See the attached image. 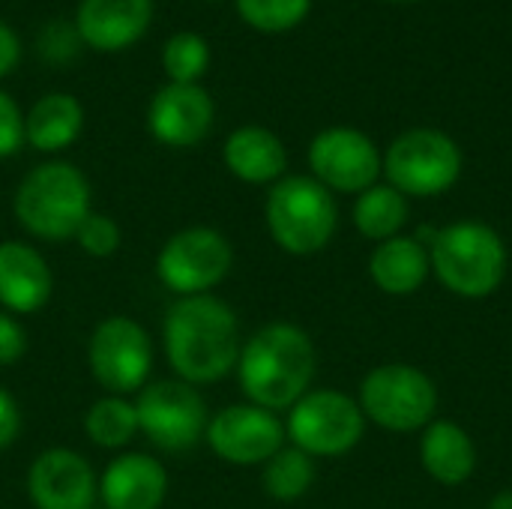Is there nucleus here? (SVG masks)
<instances>
[{"mask_svg":"<svg viewBox=\"0 0 512 509\" xmlns=\"http://www.w3.org/2000/svg\"><path fill=\"white\" fill-rule=\"evenodd\" d=\"M162 348L180 381L192 387L216 384L240 360L237 312L213 294L177 297L162 321Z\"/></svg>","mask_w":512,"mask_h":509,"instance_id":"f257e3e1","label":"nucleus"},{"mask_svg":"<svg viewBox=\"0 0 512 509\" xmlns=\"http://www.w3.org/2000/svg\"><path fill=\"white\" fill-rule=\"evenodd\" d=\"M318 369L312 336L288 321H273L255 330L237 360V381L243 396L267 411H288L297 405Z\"/></svg>","mask_w":512,"mask_h":509,"instance_id":"f03ea898","label":"nucleus"},{"mask_svg":"<svg viewBox=\"0 0 512 509\" xmlns=\"http://www.w3.org/2000/svg\"><path fill=\"white\" fill-rule=\"evenodd\" d=\"M12 213L30 237L66 243L93 213L90 183L72 162H42L21 177L12 195Z\"/></svg>","mask_w":512,"mask_h":509,"instance_id":"7ed1b4c3","label":"nucleus"},{"mask_svg":"<svg viewBox=\"0 0 512 509\" xmlns=\"http://www.w3.org/2000/svg\"><path fill=\"white\" fill-rule=\"evenodd\" d=\"M432 273L438 282L462 300L492 297L507 276V243L504 237L477 219H462L447 228H438L435 243L429 246Z\"/></svg>","mask_w":512,"mask_h":509,"instance_id":"20e7f679","label":"nucleus"},{"mask_svg":"<svg viewBox=\"0 0 512 509\" xmlns=\"http://www.w3.org/2000/svg\"><path fill=\"white\" fill-rule=\"evenodd\" d=\"M264 222L273 243L288 255H315L330 246L339 228V207L312 174H285L267 192Z\"/></svg>","mask_w":512,"mask_h":509,"instance_id":"39448f33","label":"nucleus"},{"mask_svg":"<svg viewBox=\"0 0 512 509\" xmlns=\"http://www.w3.org/2000/svg\"><path fill=\"white\" fill-rule=\"evenodd\" d=\"M462 168V147L432 126L396 135L384 153V177L405 198H435L450 192L459 183Z\"/></svg>","mask_w":512,"mask_h":509,"instance_id":"423d86ee","label":"nucleus"},{"mask_svg":"<svg viewBox=\"0 0 512 509\" xmlns=\"http://www.w3.org/2000/svg\"><path fill=\"white\" fill-rule=\"evenodd\" d=\"M360 411L375 426L408 435L423 432L438 414L435 381L411 363L375 366L360 384Z\"/></svg>","mask_w":512,"mask_h":509,"instance_id":"0eeeda50","label":"nucleus"},{"mask_svg":"<svg viewBox=\"0 0 512 509\" xmlns=\"http://www.w3.org/2000/svg\"><path fill=\"white\" fill-rule=\"evenodd\" d=\"M285 435L312 459H339L363 441L366 417L360 402L342 390H309L288 408Z\"/></svg>","mask_w":512,"mask_h":509,"instance_id":"6e6552de","label":"nucleus"},{"mask_svg":"<svg viewBox=\"0 0 512 509\" xmlns=\"http://www.w3.org/2000/svg\"><path fill=\"white\" fill-rule=\"evenodd\" d=\"M138 432L162 453H189L207 435V402L198 387L186 381H153L138 390L135 399Z\"/></svg>","mask_w":512,"mask_h":509,"instance_id":"1a4fd4ad","label":"nucleus"},{"mask_svg":"<svg viewBox=\"0 0 512 509\" xmlns=\"http://www.w3.org/2000/svg\"><path fill=\"white\" fill-rule=\"evenodd\" d=\"M234 267L231 240L210 228L192 225L171 234L156 252V279L177 297L210 294Z\"/></svg>","mask_w":512,"mask_h":509,"instance_id":"9d476101","label":"nucleus"},{"mask_svg":"<svg viewBox=\"0 0 512 509\" xmlns=\"http://www.w3.org/2000/svg\"><path fill=\"white\" fill-rule=\"evenodd\" d=\"M87 369L108 396L138 393L153 372L150 333L129 315L102 318L87 342Z\"/></svg>","mask_w":512,"mask_h":509,"instance_id":"9b49d317","label":"nucleus"},{"mask_svg":"<svg viewBox=\"0 0 512 509\" xmlns=\"http://www.w3.org/2000/svg\"><path fill=\"white\" fill-rule=\"evenodd\" d=\"M309 168L330 192L360 195L384 174V156L366 132L354 126H330L312 138Z\"/></svg>","mask_w":512,"mask_h":509,"instance_id":"f8f14e48","label":"nucleus"},{"mask_svg":"<svg viewBox=\"0 0 512 509\" xmlns=\"http://www.w3.org/2000/svg\"><path fill=\"white\" fill-rule=\"evenodd\" d=\"M204 441L225 465L252 468L270 462L285 447L288 435L279 414L243 402L216 411V417H210L207 423Z\"/></svg>","mask_w":512,"mask_h":509,"instance_id":"ddd939ff","label":"nucleus"},{"mask_svg":"<svg viewBox=\"0 0 512 509\" xmlns=\"http://www.w3.org/2000/svg\"><path fill=\"white\" fill-rule=\"evenodd\" d=\"M27 498L36 509H93L99 477L81 453L51 447L27 468Z\"/></svg>","mask_w":512,"mask_h":509,"instance_id":"4468645a","label":"nucleus"},{"mask_svg":"<svg viewBox=\"0 0 512 509\" xmlns=\"http://www.w3.org/2000/svg\"><path fill=\"white\" fill-rule=\"evenodd\" d=\"M213 120L216 105L198 84H165L147 108L150 135L174 150L201 144L210 135Z\"/></svg>","mask_w":512,"mask_h":509,"instance_id":"2eb2a0df","label":"nucleus"},{"mask_svg":"<svg viewBox=\"0 0 512 509\" xmlns=\"http://www.w3.org/2000/svg\"><path fill=\"white\" fill-rule=\"evenodd\" d=\"M54 276L42 252L24 240L0 243V306L9 315H36L48 306Z\"/></svg>","mask_w":512,"mask_h":509,"instance_id":"dca6fc26","label":"nucleus"},{"mask_svg":"<svg viewBox=\"0 0 512 509\" xmlns=\"http://www.w3.org/2000/svg\"><path fill=\"white\" fill-rule=\"evenodd\" d=\"M168 468L147 453H120L99 477L102 509H162Z\"/></svg>","mask_w":512,"mask_h":509,"instance_id":"f3484780","label":"nucleus"},{"mask_svg":"<svg viewBox=\"0 0 512 509\" xmlns=\"http://www.w3.org/2000/svg\"><path fill=\"white\" fill-rule=\"evenodd\" d=\"M153 18V0H81L75 30L96 51H123L135 45Z\"/></svg>","mask_w":512,"mask_h":509,"instance_id":"a211bd4d","label":"nucleus"},{"mask_svg":"<svg viewBox=\"0 0 512 509\" xmlns=\"http://www.w3.org/2000/svg\"><path fill=\"white\" fill-rule=\"evenodd\" d=\"M225 168L252 186L276 183L288 171V150L276 132L267 126H240L225 138L222 147Z\"/></svg>","mask_w":512,"mask_h":509,"instance_id":"6ab92c4d","label":"nucleus"},{"mask_svg":"<svg viewBox=\"0 0 512 509\" xmlns=\"http://www.w3.org/2000/svg\"><path fill=\"white\" fill-rule=\"evenodd\" d=\"M420 462L441 486H462L477 471V447L453 420H432L420 435Z\"/></svg>","mask_w":512,"mask_h":509,"instance_id":"aec40b11","label":"nucleus"},{"mask_svg":"<svg viewBox=\"0 0 512 509\" xmlns=\"http://www.w3.org/2000/svg\"><path fill=\"white\" fill-rule=\"evenodd\" d=\"M432 273L429 249L417 237H390L372 249L369 258V276L378 285V291L390 297H411L423 288V282Z\"/></svg>","mask_w":512,"mask_h":509,"instance_id":"412c9836","label":"nucleus"},{"mask_svg":"<svg viewBox=\"0 0 512 509\" xmlns=\"http://www.w3.org/2000/svg\"><path fill=\"white\" fill-rule=\"evenodd\" d=\"M84 126L81 102L69 93L42 96L24 117V141L39 153H60L75 144Z\"/></svg>","mask_w":512,"mask_h":509,"instance_id":"4be33fe9","label":"nucleus"},{"mask_svg":"<svg viewBox=\"0 0 512 509\" xmlns=\"http://www.w3.org/2000/svg\"><path fill=\"white\" fill-rule=\"evenodd\" d=\"M408 216H411L408 198L390 183H375L366 192H360L351 210L354 228L375 243L399 237V231L408 225Z\"/></svg>","mask_w":512,"mask_h":509,"instance_id":"5701e85b","label":"nucleus"},{"mask_svg":"<svg viewBox=\"0 0 512 509\" xmlns=\"http://www.w3.org/2000/svg\"><path fill=\"white\" fill-rule=\"evenodd\" d=\"M84 435L99 450H123L135 441L138 411L126 396H102L84 414Z\"/></svg>","mask_w":512,"mask_h":509,"instance_id":"b1692460","label":"nucleus"},{"mask_svg":"<svg viewBox=\"0 0 512 509\" xmlns=\"http://www.w3.org/2000/svg\"><path fill=\"white\" fill-rule=\"evenodd\" d=\"M315 483V459L297 447H282L270 462H264L261 486L273 501H300Z\"/></svg>","mask_w":512,"mask_h":509,"instance_id":"393cba45","label":"nucleus"},{"mask_svg":"<svg viewBox=\"0 0 512 509\" xmlns=\"http://www.w3.org/2000/svg\"><path fill=\"white\" fill-rule=\"evenodd\" d=\"M207 63H210V48H207L204 36L183 30L165 42L162 66H165V75L171 78V84H195L207 72Z\"/></svg>","mask_w":512,"mask_h":509,"instance_id":"a878e982","label":"nucleus"},{"mask_svg":"<svg viewBox=\"0 0 512 509\" xmlns=\"http://www.w3.org/2000/svg\"><path fill=\"white\" fill-rule=\"evenodd\" d=\"M312 0H237L240 18L261 33H285L306 21Z\"/></svg>","mask_w":512,"mask_h":509,"instance_id":"bb28decb","label":"nucleus"},{"mask_svg":"<svg viewBox=\"0 0 512 509\" xmlns=\"http://www.w3.org/2000/svg\"><path fill=\"white\" fill-rule=\"evenodd\" d=\"M72 240L78 243V249H81L87 258L105 261V258L117 255V249H120V243H123V231H120V225H117L108 213H96V210H93V213L78 225V231H75Z\"/></svg>","mask_w":512,"mask_h":509,"instance_id":"cd10ccee","label":"nucleus"},{"mask_svg":"<svg viewBox=\"0 0 512 509\" xmlns=\"http://www.w3.org/2000/svg\"><path fill=\"white\" fill-rule=\"evenodd\" d=\"M24 144V114L18 102L0 90V159H9Z\"/></svg>","mask_w":512,"mask_h":509,"instance_id":"c85d7f7f","label":"nucleus"},{"mask_svg":"<svg viewBox=\"0 0 512 509\" xmlns=\"http://www.w3.org/2000/svg\"><path fill=\"white\" fill-rule=\"evenodd\" d=\"M78 45H81V36L69 24H51L39 36V51L51 63H66L69 57L78 54Z\"/></svg>","mask_w":512,"mask_h":509,"instance_id":"c756f323","label":"nucleus"},{"mask_svg":"<svg viewBox=\"0 0 512 509\" xmlns=\"http://www.w3.org/2000/svg\"><path fill=\"white\" fill-rule=\"evenodd\" d=\"M27 354V330L24 324L0 309V369L15 366Z\"/></svg>","mask_w":512,"mask_h":509,"instance_id":"7c9ffc66","label":"nucleus"},{"mask_svg":"<svg viewBox=\"0 0 512 509\" xmlns=\"http://www.w3.org/2000/svg\"><path fill=\"white\" fill-rule=\"evenodd\" d=\"M21 435V408L15 402V396L0 387V450L12 447Z\"/></svg>","mask_w":512,"mask_h":509,"instance_id":"2f4dec72","label":"nucleus"},{"mask_svg":"<svg viewBox=\"0 0 512 509\" xmlns=\"http://www.w3.org/2000/svg\"><path fill=\"white\" fill-rule=\"evenodd\" d=\"M18 54H21V45H18V36L0 21V78L9 75L18 63Z\"/></svg>","mask_w":512,"mask_h":509,"instance_id":"473e14b6","label":"nucleus"},{"mask_svg":"<svg viewBox=\"0 0 512 509\" xmlns=\"http://www.w3.org/2000/svg\"><path fill=\"white\" fill-rule=\"evenodd\" d=\"M489 509H512V492H498V495L492 498Z\"/></svg>","mask_w":512,"mask_h":509,"instance_id":"72a5a7b5","label":"nucleus"},{"mask_svg":"<svg viewBox=\"0 0 512 509\" xmlns=\"http://www.w3.org/2000/svg\"><path fill=\"white\" fill-rule=\"evenodd\" d=\"M384 3H414V0H384Z\"/></svg>","mask_w":512,"mask_h":509,"instance_id":"f704fd0d","label":"nucleus"},{"mask_svg":"<svg viewBox=\"0 0 512 509\" xmlns=\"http://www.w3.org/2000/svg\"><path fill=\"white\" fill-rule=\"evenodd\" d=\"M93 509H102V507H93Z\"/></svg>","mask_w":512,"mask_h":509,"instance_id":"c9c22d12","label":"nucleus"},{"mask_svg":"<svg viewBox=\"0 0 512 509\" xmlns=\"http://www.w3.org/2000/svg\"><path fill=\"white\" fill-rule=\"evenodd\" d=\"M213 3H216V0H213Z\"/></svg>","mask_w":512,"mask_h":509,"instance_id":"e433bc0d","label":"nucleus"}]
</instances>
